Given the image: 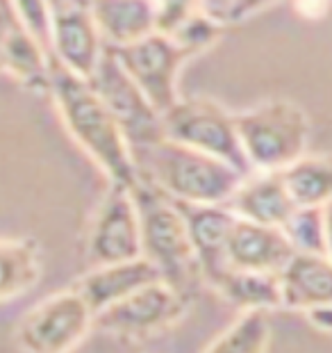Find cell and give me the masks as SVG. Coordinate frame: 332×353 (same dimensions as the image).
Here are the masks:
<instances>
[{
    "label": "cell",
    "instance_id": "d4e9b609",
    "mask_svg": "<svg viewBox=\"0 0 332 353\" xmlns=\"http://www.w3.org/2000/svg\"><path fill=\"white\" fill-rule=\"evenodd\" d=\"M271 3L264 0H200V12L221 30L241 26L260 12L267 10Z\"/></svg>",
    "mask_w": 332,
    "mask_h": 353
},
{
    "label": "cell",
    "instance_id": "4fadbf2b",
    "mask_svg": "<svg viewBox=\"0 0 332 353\" xmlns=\"http://www.w3.org/2000/svg\"><path fill=\"white\" fill-rule=\"evenodd\" d=\"M289 239L282 228L237 219L228 244V265L237 272L280 276L293 258Z\"/></svg>",
    "mask_w": 332,
    "mask_h": 353
},
{
    "label": "cell",
    "instance_id": "603a6c76",
    "mask_svg": "<svg viewBox=\"0 0 332 353\" xmlns=\"http://www.w3.org/2000/svg\"><path fill=\"white\" fill-rule=\"evenodd\" d=\"M282 232L296 255H326L323 208H296L282 223Z\"/></svg>",
    "mask_w": 332,
    "mask_h": 353
},
{
    "label": "cell",
    "instance_id": "7a4b0ae2",
    "mask_svg": "<svg viewBox=\"0 0 332 353\" xmlns=\"http://www.w3.org/2000/svg\"><path fill=\"white\" fill-rule=\"evenodd\" d=\"M141 216L143 260H148L160 281L194 301L205 281L191 246L183 210L146 178H137L130 187Z\"/></svg>",
    "mask_w": 332,
    "mask_h": 353
},
{
    "label": "cell",
    "instance_id": "cb8c5ba5",
    "mask_svg": "<svg viewBox=\"0 0 332 353\" xmlns=\"http://www.w3.org/2000/svg\"><path fill=\"white\" fill-rule=\"evenodd\" d=\"M221 34H223V30L214 26L198 7V12H196L176 34H171L169 39L191 59L196 55H200V52H205L207 48H212Z\"/></svg>",
    "mask_w": 332,
    "mask_h": 353
},
{
    "label": "cell",
    "instance_id": "ba28073f",
    "mask_svg": "<svg viewBox=\"0 0 332 353\" xmlns=\"http://www.w3.org/2000/svg\"><path fill=\"white\" fill-rule=\"evenodd\" d=\"M191 301L162 281L96 314L94 328L121 342H148L185 319Z\"/></svg>",
    "mask_w": 332,
    "mask_h": 353
},
{
    "label": "cell",
    "instance_id": "8fae6325",
    "mask_svg": "<svg viewBox=\"0 0 332 353\" xmlns=\"http://www.w3.org/2000/svg\"><path fill=\"white\" fill-rule=\"evenodd\" d=\"M50 57L73 76L89 80L105 55L101 30L92 3L85 0H50Z\"/></svg>",
    "mask_w": 332,
    "mask_h": 353
},
{
    "label": "cell",
    "instance_id": "9a60e30c",
    "mask_svg": "<svg viewBox=\"0 0 332 353\" xmlns=\"http://www.w3.org/2000/svg\"><path fill=\"white\" fill-rule=\"evenodd\" d=\"M230 210L241 221L282 228V223L289 219L296 205H293L280 174L253 171L239 183L235 196L230 201Z\"/></svg>",
    "mask_w": 332,
    "mask_h": 353
},
{
    "label": "cell",
    "instance_id": "7402d4cb",
    "mask_svg": "<svg viewBox=\"0 0 332 353\" xmlns=\"http://www.w3.org/2000/svg\"><path fill=\"white\" fill-rule=\"evenodd\" d=\"M271 342L269 317L262 312H244L216 335L203 353H267Z\"/></svg>",
    "mask_w": 332,
    "mask_h": 353
},
{
    "label": "cell",
    "instance_id": "e0dca14e",
    "mask_svg": "<svg viewBox=\"0 0 332 353\" xmlns=\"http://www.w3.org/2000/svg\"><path fill=\"white\" fill-rule=\"evenodd\" d=\"M96 26L107 48H125L155 32L153 0H92Z\"/></svg>",
    "mask_w": 332,
    "mask_h": 353
},
{
    "label": "cell",
    "instance_id": "7c38bea8",
    "mask_svg": "<svg viewBox=\"0 0 332 353\" xmlns=\"http://www.w3.org/2000/svg\"><path fill=\"white\" fill-rule=\"evenodd\" d=\"M180 210L198 258L203 281L214 288V283L230 269L228 244L237 216L230 205H180Z\"/></svg>",
    "mask_w": 332,
    "mask_h": 353
},
{
    "label": "cell",
    "instance_id": "44dd1931",
    "mask_svg": "<svg viewBox=\"0 0 332 353\" xmlns=\"http://www.w3.org/2000/svg\"><path fill=\"white\" fill-rule=\"evenodd\" d=\"M280 176L296 208H326L332 203V155H305Z\"/></svg>",
    "mask_w": 332,
    "mask_h": 353
},
{
    "label": "cell",
    "instance_id": "ffe728a7",
    "mask_svg": "<svg viewBox=\"0 0 332 353\" xmlns=\"http://www.w3.org/2000/svg\"><path fill=\"white\" fill-rule=\"evenodd\" d=\"M39 278V242L32 237H0V303L25 294Z\"/></svg>",
    "mask_w": 332,
    "mask_h": 353
},
{
    "label": "cell",
    "instance_id": "5bb4252c",
    "mask_svg": "<svg viewBox=\"0 0 332 353\" xmlns=\"http://www.w3.org/2000/svg\"><path fill=\"white\" fill-rule=\"evenodd\" d=\"M160 281V276L148 260H130L87 269L71 288L85 299L94 314L121 303L123 299L137 294L146 285Z\"/></svg>",
    "mask_w": 332,
    "mask_h": 353
},
{
    "label": "cell",
    "instance_id": "9c48e42d",
    "mask_svg": "<svg viewBox=\"0 0 332 353\" xmlns=\"http://www.w3.org/2000/svg\"><path fill=\"white\" fill-rule=\"evenodd\" d=\"M87 82L101 96V101L107 105L112 117L116 119L132 153L164 137L162 114L134 85V80L123 71V66L118 64V59L110 48L105 50L96 73Z\"/></svg>",
    "mask_w": 332,
    "mask_h": 353
},
{
    "label": "cell",
    "instance_id": "f1b7e54d",
    "mask_svg": "<svg viewBox=\"0 0 332 353\" xmlns=\"http://www.w3.org/2000/svg\"><path fill=\"white\" fill-rule=\"evenodd\" d=\"M17 26H19V19H17V10H14V3L0 0V43L10 37V32Z\"/></svg>",
    "mask_w": 332,
    "mask_h": 353
},
{
    "label": "cell",
    "instance_id": "ac0fdd59",
    "mask_svg": "<svg viewBox=\"0 0 332 353\" xmlns=\"http://www.w3.org/2000/svg\"><path fill=\"white\" fill-rule=\"evenodd\" d=\"M0 71L10 73L21 87L30 89V92L48 94L52 57L19 23L0 43Z\"/></svg>",
    "mask_w": 332,
    "mask_h": 353
},
{
    "label": "cell",
    "instance_id": "3957f363",
    "mask_svg": "<svg viewBox=\"0 0 332 353\" xmlns=\"http://www.w3.org/2000/svg\"><path fill=\"white\" fill-rule=\"evenodd\" d=\"M141 178L180 205H230L244 176L216 157L160 139L132 153Z\"/></svg>",
    "mask_w": 332,
    "mask_h": 353
},
{
    "label": "cell",
    "instance_id": "8992f818",
    "mask_svg": "<svg viewBox=\"0 0 332 353\" xmlns=\"http://www.w3.org/2000/svg\"><path fill=\"white\" fill-rule=\"evenodd\" d=\"M94 321L92 307L69 288L25 310L14 335L25 353H73L94 330Z\"/></svg>",
    "mask_w": 332,
    "mask_h": 353
},
{
    "label": "cell",
    "instance_id": "277c9868",
    "mask_svg": "<svg viewBox=\"0 0 332 353\" xmlns=\"http://www.w3.org/2000/svg\"><path fill=\"white\" fill-rule=\"evenodd\" d=\"M237 130L251 174H280L307 155L309 121L291 101H267L239 112Z\"/></svg>",
    "mask_w": 332,
    "mask_h": 353
},
{
    "label": "cell",
    "instance_id": "83f0119b",
    "mask_svg": "<svg viewBox=\"0 0 332 353\" xmlns=\"http://www.w3.org/2000/svg\"><path fill=\"white\" fill-rule=\"evenodd\" d=\"M307 321L312 324L316 330L321 333L332 335V305H321V307H312V310L305 312Z\"/></svg>",
    "mask_w": 332,
    "mask_h": 353
},
{
    "label": "cell",
    "instance_id": "6da1fadb",
    "mask_svg": "<svg viewBox=\"0 0 332 353\" xmlns=\"http://www.w3.org/2000/svg\"><path fill=\"white\" fill-rule=\"evenodd\" d=\"M48 96L55 103L66 132L103 171L110 185L132 187L139 178L132 148L94 87L52 62Z\"/></svg>",
    "mask_w": 332,
    "mask_h": 353
},
{
    "label": "cell",
    "instance_id": "f546056e",
    "mask_svg": "<svg viewBox=\"0 0 332 353\" xmlns=\"http://www.w3.org/2000/svg\"><path fill=\"white\" fill-rule=\"evenodd\" d=\"M323 223H326V255L332 260V203L323 208Z\"/></svg>",
    "mask_w": 332,
    "mask_h": 353
},
{
    "label": "cell",
    "instance_id": "4316f807",
    "mask_svg": "<svg viewBox=\"0 0 332 353\" xmlns=\"http://www.w3.org/2000/svg\"><path fill=\"white\" fill-rule=\"evenodd\" d=\"M200 7V0H153L155 32L171 37L189 21Z\"/></svg>",
    "mask_w": 332,
    "mask_h": 353
},
{
    "label": "cell",
    "instance_id": "30bf717a",
    "mask_svg": "<svg viewBox=\"0 0 332 353\" xmlns=\"http://www.w3.org/2000/svg\"><path fill=\"white\" fill-rule=\"evenodd\" d=\"M112 52L160 114L169 112L183 99L180 96V71L189 62V57L169 37L153 32L137 43L114 48Z\"/></svg>",
    "mask_w": 332,
    "mask_h": 353
},
{
    "label": "cell",
    "instance_id": "484cf974",
    "mask_svg": "<svg viewBox=\"0 0 332 353\" xmlns=\"http://www.w3.org/2000/svg\"><path fill=\"white\" fill-rule=\"evenodd\" d=\"M14 10H17V19H19V23L23 26L25 32L50 52L52 17H50L48 0H17Z\"/></svg>",
    "mask_w": 332,
    "mask_h": 353
},
{
    "label": "cell",
    "instance_id": "d6986e66",
    "mask_svg": "<svg viewBox=\"0 0 332 353\" xmlns=\"http://www.w3.org/2000/svg\"><path fill=\"white\" fill-rule=\"evenodd\" d=\"M225 303L237 307L239 314L244 312H262L282 307V285L280 276L273 274H255V272H237L228 269L212 288Z\"/></svg>",
    "mask_w": 332,
    "mask_h": 353
},
{
    "label": "cell",
    "instance_id": "5b68a950",
    "mask_svg": "<svg viewBox=\"0 0 332 353\" xmlns=\"http://www.w3.org/2000/svg\"><path fill=\"white\" fill-rule=\"evenodd\" d=\"M162 134L173 144L230 164L241 176L251 174L246 155L241 151L237 114H232L214 99H180L162 114Z\"/></svg>",
    "mask_w": 332,
    "mask_h": 353
},
{
    "label": "cell",
    "instance_id": "2e32d148",
    "mask_svg": "<svg viewBox=\"0 0 332 353\" xmlns=\"http://www.w3.org/2000/svg\"><path fill=\"white\" fill-rule=\"evenodd\" d=\"M282 307L307 312L332 305V260L328 255H293L280 274Z\"/></svg>",
    "mask_w": 332,
    "mask_h": 353
},
{
    "label": "cell",
    "instance_id": "52a82bcc",
    "mask_svg": "<svg viewBox=\"0 0 332 353\" xmlns=\"http://www.w3.org/2000/svg\"><path fill=\"white\" fill-rule=\"evenodd\" d=\"M82 253L89 269L143 258L141 216L130 187H107L89 216Z\"/></svg>",
    "mask_w": 332,
    "mask_h": 353
}]
</instances>
